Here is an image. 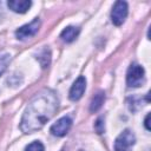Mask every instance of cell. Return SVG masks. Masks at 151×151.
<instances>
[{
  "label": "cell",
  "instance_id": "1",
  "mask_svg": "<svg viewBox=\"0 0 151 151\" xmlns=\"http://www.w3.org/2000/svg\"><path fill=\"white\" fill-rule=\"evenodd\" d=\"M59 100L57 94L48 88L38 92L28 103L20 122V129L25 133L40 130L57 112Z\"/></svg>",
  "mask_w": 151,
  "mask_h": 151
},
{
  "label": "cell",
  "instance_id": "2",
  "mask_svg": "<svg viewBox=\"0 0 151 151\" xmlns=\"http://www.w3.org/2000/svg\"><path fill=\"white\" fill-rule=\"evenodd\" d=\"M145 79L144 68L138 64H131L126 73V84L129 87H139Z\"/></svg>",
  "mask_w": 151,
  "mask_h": 151
},
{
  "label": "cell",
  "instance_id": "3",
  "mask_svg": "<svg viewBox=\"0 0 151 151\" xmlns=\"http://www.w3.org/2000/svg\"><path fill=\"white\" fill-rule=\"evenodd\" d=\"M136 143V137L131 130H124L114 142V151H131Z\"/></svg>",
  "mask_w": 151,
  "mask_h": 151
},
{
  "label": "cell",
  "instance_id": "4",
  "mask_svg": "<svg viewBox=\"0 0 151 151\" xmlns=\"http://www.w3.org/2000/svg\"><path fill=\"white\" fill-rule=\"evenodd\" d=\"M40 19L35 18L33 21H31L29 24H26L24 26H21L20 28H18L15 31V35L18 39L20 40H26V39H29L32 38L33 35L37 34V32L39 31V27H40Z\"/></svg>",
  "mask_w": 151,
  "mask_h": 151
},
{
  "label": "cell",
  "instance_id": "5",
  "mask_svg": "<svg viewBox=\"0 0 151 151\" xmlns=\"http://www.w3.org/2000/svg\"><path fill=\"white\" fill-rule=\"evenodd\" d=\"M127 4L125 1H117L111 12V20L116 26H120L127 17Z\"/></svg>",
  "mask_w": 151,
  "mask_h": 151
},
{
  "label": "cell",
  "instance_id": "6",
  "mask_svg": "<svg viewBox=\"0 0 151 151\" xmlns=\"http://www.w3.org/2000/svg\"><path fill=\"white\" fill-rule=\"evenodd\" d=\"M72 126V119L70 117H61L59 120H57L52 126H51V133L57 137H63L65 136Z\"/></svg>",
  "mask_w": 151,
  "mask_h": 151
},
{
  "label": "cell",
  "instance_id": "7",
  "mask_svg": "<svg viewBox=\"0 0 151 151\" xmlns=\"http://www.w3.org/2000/svg\"><path fill=\"white\" fill-rule=\"evenodd\" d=\"M85 88H86V79H85V77L80 76L73 83V85H72V87L70 90V94H68L70 99L71 100H74V101L76 100H79L83 97V94L85 92Z\"/></svg>",
  "mask_w": 151,
  "mask_h": 151
},
{
  "label": "cell",
  "instance_id": "8",
  "mask_svg": "<svg viewBox=\"0 0 151 151\" xmlns=\"http://www.w3.org/2000/svg\"><path fill=\"white\" fill-rule=\"evenodd\" d=\"M7 6L15 13H26L32 6V2L29 0H9Z\"/></svg>",
  "mask_w": 151,
  "mask_h": 151
},
{
  "label": "cell",
  "instance_id": "9",
  "mask_svg": "<svg viewBox=\"0 0 151 151\" xmlns=\"http://www.w3.org/2000/svg\"><path fill=\"white\" fill-rule=\"evenodd\" d=\"M79 32H80V29H79L78 27L68 26V27L64 28V31L60 33V38H61L64 41H66V42H71V41H73V40L78 37Z\"/></svg>",
  "mask_w": 151,
  "mask_h": 151
},
{
  "label": "cell",
  "instance_id": "10",
  "mask_svg": "<svg viewBox=\"0 0 151 151\" xmlns=\"http://www.w3.org/2000/svg\"><path fill=\"white\" fill-rule=\"evenodd\" d=\"M104 100H105V93L103 91H99L97 94H94V97L92 98L91 100V104H90V111L91 112H96L98 111L101 105L104 104Z\"/></svg>",
  "mask_w": 151,
  "mask_h": 151
},
{
  "label": "cell",
  "instance_id": "11",
  "mask_svg": "<svg viewBox=\"0 0 151 151\" xmlns=\"http://www.w3.org/2000/svg\"><path fill=\"white\" fill-rule=\"evenodd\" d=\"M11 61V54L6 51H0V76L6 71Z\"/></svg>",
  "mask_w": 151,
  "mask_h": 151
},
{
  "label": "cell",
  "instance_id": "12",
  "mask_svg": "<svg viewBox=\"0 0 151 151\" xmlns=\"http://www.w3.org/2000/svg\"><path fill=\"white\" fill-rule=\"evenodd\" d=\"M25 151H45V147L40 142L35 140V142L31 143L29 145H27Z\"/></svg>",
  "mask_w": 151,
  "mask_h": 151
},
{
  "label": "cell",
  "instance_id": "13",
  "mask_svg": "<svg viewBox=\"0 0 151 151\" xmlns=\"http://www.w3.org/2000/svg\"><path fill=\"white\" fill-rule=\"evenodd\" d=\"M96 130L98 133H103L104 132V124L101 123V118H99L96 123Z\"/></svg>",
  "mask_w": 151,
  "mask_h": 151
},
{
  "label": "cell",
  "instance_id": "14",
  "mask_svg": "<svg viewBox=\"0 0 151 151\" xmlns=\"http://www.w3.org/2000/svg\"><path fill=\"white\" fill-rule=\"evenodd\" d=\"M149 119H150V113H147V114H146V118H145V127H146V130H150Z\"/></svg>",
  "mask_w": 151,
  "mask_h": 151
}]
</instances>
